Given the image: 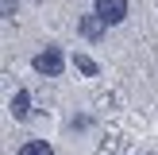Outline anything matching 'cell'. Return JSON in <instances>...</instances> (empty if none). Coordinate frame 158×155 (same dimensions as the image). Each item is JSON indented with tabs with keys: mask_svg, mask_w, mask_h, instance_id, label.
Instances as JSON below:
<instances>
[{
	"mask_svg": "<svg viewBox=\"0 0 158 155\" xmlns=\"http://www.w3.org/2000/svg\"><path fill=\"white\" fill-rule=\"evenodd\" d=\"M31 70L43 78H62V70H66V54H62V46H43V51L31 58Z\"/></svg>",
	"mask_w": 158,
	"mask_h": 155,
	"instance_id": "6da1fadb",
	"label": "cell"
},
{
	"mask_svg": "<svg viewBox=\"0 0 158 155\" xmlns=\"http://www.w3.org/2000/svg\"><path fill=\"white\" fill-rule=\"evenodd\" d=\"M127 12H131V0H93V16H100L108 27H120Z\"/></svg>",
	"mask_w": 158,
	"mask_h": 155,
	"instance_id": "7a4b0ae2",
	"label": "cell"
},
{
	"mask_svg": "<svg viewBox=\"0 0 158 155\" xmlns=\"http://www.w3.org/2000/svg\"><path fill=\"white\" fill-rule=\"evenodd\" d=\"M73 66H77V70H81V74H85V78H97V74H100V66H97V62H93V58H89V54H73Z\"/></svg>",
	"mask_w": 158,
	"mask_h": 155,
	"instance_id": "8992f818",
	"label": "cell"
},
{
	"mask_svg": "<svg viewBox=\"0 0 158 155\" xmlns=\"http://www.w3.org/2000/svg\"><path fill=\"white\" fill-rule=\"evenodd\" d=\"M89 124H93V116H73V120H69V128H73V132H85V128H89Z\"/></svg>",
	"mask_w": 158,
	"mask_h": 155,
	"instance_id": "52a82bcc",
	"label": "cell"
},
{
	"mask_svg": "<svg viewBox=\"0 0 158 155\" xmlns=\"http://www.w3.org/2000/svg\"><path fill=\"white\" fill-rule=\"evenodd\" d=\"M77 35H81L85 43H100V39L108 35V23L100 20V16L89 12V16H81V20H77Z\"/></svg>",
	"mask_w": 158,
	"mask_h": 155,
	"instance_id": "3957f363",
	"label": "cell"
},
{
	"mask_svg": "<svg viewBox=\"0 0 158 155\" xmlns=\"http://www.w3.org/2000/svg\"><path fill=\"white\" fill-rule=\"evenodd\" d=\"M0 12H4L8 20H15V0H0Z\"/></svg>",
	"mask_w": 158,
	"mask_h": 155,
	"instance_id": "ba28073f",
	"label": "cell"
},
{
	"mask_svg": "<svg viewBox=\"0 0 158 155\" xmlns=\"http://www.w3.org/2000/svg\"><path fill=\"white\" fill-rule=\"evenodd\" d=\"M15 155H54V147L46 144V140H23Z\"/></svg>",
	"mask_w": 158,
	"mask_h": 155,
	"instance_id": "5b68a950",
	"label": "cell"
},
{
	"mask_svg": "<svg viewBox=\"0 0 158 155\" xmlns=\"http://www.w3.org/2000/svg\"><path fill=\"white\" fill-rule=\"evenodd\" d=\"M12 116H15V120H27V116H31V93L27 89H15L12 93Z\"/></svg>",
	"mask_w": 158,
	"mask_h": 155,
	"instance_id": "277c9868",
	"label": "cell"
}]
</instances>
